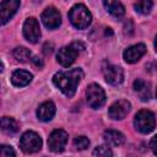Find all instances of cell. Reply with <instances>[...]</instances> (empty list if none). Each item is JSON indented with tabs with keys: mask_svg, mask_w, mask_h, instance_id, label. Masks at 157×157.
<instances>
[{
	"mask_svg": "<svg viewBox=\"0 0 157 157\" xmlns=\"http://www.w3.org/2000/svg\"><path fill=\"white\" fill-rule=\"evenodd\" d=\"M105 10L115 18H120L125 13V9L119 0H103Z\"/></svg>",
	"mask_w": 157,
	"mask_h": 157,
	"instance_id": "9a60e30c",
	"label": "cell"
},
{
	"mask_svg": "<svg viewBox=\"0 0 157 157\" xmlns=\"http://www.w3.org/2000/svg\"><path fill=\"white\" fill-rule=\"evenodd\" d=\"M20 6V0H2L1 1V23L5 25L15 15Z\"/></svg>",
	"mask_w": 157,
	"mask_h": 157,
	"instance_id": "4fadbf2b",
	"label": "cell"
},
{
	"mask_svg": "<svg viewBox=\"0 0 157 157\" xmlns=\"http://www.w3.org/2000/svg\"><path fill=\"white\" fill-rule=\"evenodd\" d=\"M86 97H87L88 104L94 109L101 108L105 102V93H104L103 88L97 83H91L87 87Z\"/></svg>",
	"mask_w": 157,
	"mask_h": 157,
	"instance_id": "8992f818",
	"label": "cell"
},
{
	"mask_svg": "<svg viewBox=\"0 0 157 157\" xmlns=\"http://www.w3.org/2000/svg\"><path fill=\"white\" fill-rule=\"evenodd\" d=\"M16 152L13 151V148L11 146H6V145H1L0 146V156L1 157H10V156H15Z\"/></svg>",
	"mask_w": 157,
	"mask_h": 157,
	"instance_id": "cb8c5ba5",
	"label": "cell"
},
{
	"mask_svg": "<svg viewBox=\"0 0 157 157\" xmlns=\"http://www.w3.org/2000/svg\"><path fill=\"white\" fill-rule=\"evenodd\" d=\"M80 47H83V45L81 43H72L70 45H66V47H63L61 49H59V52L56 54L58 63L64 67L70 66L76 60L78 52H80Z\"/></svg>",
	"mask_w": 157,
	"mask_h": 157,
	"instance_id": "277c9868",
	"label": "cell"
},
{
	"mask_svg": "<svg viewBox=\"0 0 157 157\" xmlns=\"http://www.w3.org/2000/svg\"><path fill=\"white\" fill-rule=\"evenodd\" d=\"M150 147H151V150L153 151V153H155V155H157V135H156V136H153V137L151 139Z\"/></svg>",
	"mask_w": 157,
	"mask_h": 157,
	"instance_id": "d4e9b609",
	"label": "cell"
},
{
	"mask_svg": "<svg viewBox=\"0 0 157 157\" xmlns=\"http://www.w3.org/2000/svg\"><path fill=\"white\" fill-rule=\"evenodd\" d=\"M146 53V47L145 44L142 43H139V44H135V45H131L129 48H126L124 50V60L129 64H134L136 61H139Z\"/></svg>",
	"mask_w": 157,
	"mask_h": 157,
	"instance_id": "7c38bea8",
	"label": "cell"
},
{
	"mask_svg": "<svg viewBox=\"0 0 157 157\" xmlns=\"http://www.w3.org/2000/svg\"><path fill=\"white\" fill-rule=\"evenodd\" d=\"M1 130L6 134H13L18 130V124L12 118L2 117L1 118Z\"/></svg>",
	"mask_w": 157,
	"mask_h": 157,
	"instance_id": "d6986e66",
	"label": "cell"
},
{
	"mask_svg": "<svg viewBox=\"0 0 157 157\" xmlns=\"http://www.w3.org/2000/svg\"><path fill=\"white\" fill-rule=\"evenodd\" d=\"M103 75H104V78L108 83L113 85V86H118L123 82L124 80V72H123V69L117 66V65H113V64H104L103 65Z\"/></svg>",
	"mask_w": 157,
	"mask_h": 157,
	"instance_id": "52a82bcc",
	"label": "cell"
},
{
	"mask_svg": "<svg viewBox=\"0 0 157 157\" xmlns=\"http://www.w3.org/2000/svg\"><path fill=\"white\" fill-rule=\"evenodd\" d=\"M105 142L109 145V146H114V147H118L120 145L124 144V135L117 130H105L104 131V135H103Z\"/></svg>",
	"mask_w": 157,
	"mask_h": 157,
	"instance_id": "e0dca14e",
	"label": "cell"
},
{
	"mask_svg": "<svg viewBox=\"0 0 157 157\" xmlns=\"http://www.w3.org/2000/svg\"><path fill=\"white\" fill-rule=\"evenodd\" d=\"M13 58L20 63H27L32 58V53L25 47H17L13 49Z\"/></svg>",
	"mask_w": 157,
	"mask_h": 157,
	"instance_id": "44dd1931",
	"label": "cell"
},
{
	"mask_svg": "<svg viewBox=\"0 0 157 157\" xmlns=\"http://www.w3.org/2000/svg\"><path fill=\"white\" fill-rule=\"evenodd\" d=\"M74 146L76 150H86L90 146V140L86 136H77L74 140Z\"/></svg>",
	"mask_w": 157,
	"mask_h": 157,
	"instance_id": "7402d4cb",
	"label": "cell"
},
{
	"mask_svg": "<svg viewBox=\"0 0 157 157\" xmlns=\"http://www.w3.org/2000/svg\"><path fill=\"white\" fill-rule=\"evenodd\" d=\"M130 108H131L130 102H128L126 99H120V101L114 102L109 107L108 114H109V117L112 119L120 120V119H124L126 117V114L130 112Z\"/></svg>",
	"mask_w": 157,
	"mask_h": 157,
	"instance_id": "30bf717a",
	"label": "cell"
},
{
	"mask_svg": "<svg viewBox=\"0 0 157 157\" xmlns=\"http://www.w3.org/2000/svg\"><path fill=\"white\" fill-rule=\"evenodd\" d=\"M155 48H156V52H157V37H156V39H155Z\"/></svg>",
	"mask_w": 157,
	"mask_h": 157,
	"instance_id": "83f0119b",
	"label": "cell"
},
{
	"mask_svg": "<svg viewBox=\"0 0 157 157\" xmlns=\"http://www.w3.org/2000/svg\"><path fill=\"white\" fill-rule=\"evenodd\" d=\"M134 125H135L136 130L142 132V134L151 132L156 126L155 114L150 110H146V109L137 112L135 115V119H134Z\"/></svg>",
	"mask_w": 157,
	"mask_h": 157,
	"instance_id": "3957f363",
	"label": "cell"
},
{
	"mask_svg": "<svg viewBox=\"0 0 157 157\" xmlns=\"http://www.w3.org/2000/svg\"><path fill=\"white\" fill-rule=\"evenodd\" d=\"M67 144V134L64 130H54L48 139V147L53 152H61Z\"/></svg>",
	"mask_w": 157,
	"mask_h": 157,
	"instance_id": "ba28073f",
	"label": "cell"
},
{
	"mask_svg": "<svg viewBox=\"0 0 157 157\" xmlns=\"http://www.w3.org/2000/svg\"><path fill=\"white\" fill-rule=\"evenodd\" d=\"M43 48H44V53H45V54H50L52 50H53V44H48V43H45Z\"/></svg>",
	"mask_w": 157,
	"mask_h": 157,
	"instance_id": "4316f807",
	"label": "cell"
},
{
	"mask_svg": "<svg viewBox=\"0 0 157 157\" xmlns=\"http://www.w3.org/2000/svg\"><path fill=\"white\" fill-rule=\"evenodd\" d=\"M156 97H157V88H156Z\"/></svg>",
	"mask_w": 157,
	"mask_h": 157,
	"instance_id": "f1b7e54d",
	"label": "cell"
},
{
	"mask_svg": "<svg viewBox=\"0 0 157 157\" xmlns=\"http://www.w3.org/2000/svg\"><path fill=\"white\" fill-rule=\"evenodd\" d=\"M152 6H153L152 0H136V2L134 5L135 11L141 15H148L152 10Z\"/></svg>",
	"mask_w": 157,
	"mask_h": 157,
	"instance_id": "ffe728a7",
	"label": "cell"
},
{
	"mask_svg": "<svg viewBox=\"0 0 157 157\" xmlns=\"http://www.w3.org/2000/svg\"><path fill=\"white\" fill-rule=\"evenodd\" d=\"M134 90L136 92H139L140 97L142 101H148L150 97H151V91H150V85L146 83L144 80L141 78H137L135 80L134 82Z\"/></svg>",
	"mask_w": 157,
	"mask_h": 157,
	"instance_id": "ac0fdd59",
	"label": "cell"
},
{
	"mask_svg": "<svg viewBox=\"0 0 157 157\" xmlns=\"http://www.w3.org/2000/svg\"><path fill=\"white\" fill-rule=\"evenodd\" d=\"M20 147L25 153H34L42 148V139L34 131H26L20 139Z\"/></svg>",
	"mask_w": 157,
	"mask_h": 157,
	"instance_id": "5b68a950",
	"label": "cell"
},
{
	"mask_svg": "<svg viewBox=\"0 0 157 157\" xmlns=\"http://www.w3.org/2000/svg\"><path fill=\"white\" fill-rule=\"evenodd\" d=\"M82 78H83V71L76 67L67 71L56 72L53 76V82L66 97H72L76 92L77 85Z\"/></svg>",
	"mask_w": 157,
	"mask_h": 157,
	"instance_id": "6da1fadb",
	"label": "cell"
},
{
	"mask_svg": "<svg viewBox=\"0 0 157 157\" xmlns=\"http://www.w3.org/2000/svg\"><path fill=\"white\" fill-rule=\"evenodd\" d=\"M42 22L44 26L49 29H55L61 23V16L60 12L55 7H47L42 13Z\"/></svg>",
	"mask_w": 157,
	"mask_h": 157,
	"instance_id": "8fae6325",
	"label": "cell"
},
{
	"mask_svg": "<svg viewBox=\"0 0 157 157\" xmlns=\"http://www.w3.org/2000/svg\"><path fill=\"white\" fill-rule=\"evenodd\" d=\"M69 20L74 27L78 29H83L88 27V25L91 23L92 15L85 5L77 4L74 7H71V10L69 11Z\"/></svg>",
	"mask_w": 157,
	"mask_h": 157,
	"instance_id": "7a4b0ae2",
	"label": "cell"
},
{
	"mask_svg": "<svg viewBox=\"0 0 157 157\" xmlns=\"http://www.w3.org/2000/svg\"><path fill=\"white\" fill-rule=\"evenodd\" d=\"M31 60H32V63L36 67H43V60L39 56H33Z\"/></svg>",
	"mask_w": 157,
	"mask_h": 157,
	"instance_id": "484cf974",
	"label": "cell"
},
{
	"mask_svg": "<svg viewBox=\"0 0 157 157\" xmlns=\"http://www.w3.org/2000/svg\"><path fill=\"white\" fill-rule=\"evenodd\" d=\"M23 36L29 43H36L40 37V27L34 17H29L23 25Z\"/></svg>",
	"mask_w": 157,
	"mask_h": 157,
	"instance_id": "9c48e42d",
	"label": "cell"
},
{
	"mask_svg": "<svg viewBox=\"0 0 157 157\" xmlns=\"http://www.w3.org/2000/svg\"><path fill=\"white\" fill-rule=\"evenodd\" d=\"M32 81V74L25 70H16L11 76V82L16 87H23L27 86Z\"/></svg>",
	"mask_w": 157,
	"mask_h": 157,
	"instance_id": "2e32d148",
	"label": "cell"
},
{
	"mask_svg": "<svg viewBox=\"0 0 157 157\" xmlns=\"http://www.w3.org/2000/svg\"><path fill=\"white\" fill-rule=\"evenodd\" d=\"M112 155H113L112 150L108 146H104V145L97 146L93 151V156H98V157H108V156H112Z\"/></svg>",
	"mask_w": 157,
	"mask_h": 157,
	"instance_id": "603a6c76",
	"label": "cell"
},
{
	"mask_svg": "<svg viewBox=\"0 0 157 157\" xmlns=\"http://www.w3.org/2000/svg\"><path fill=\"white\" fill-rule=\"evenodd\" d=\"M55 115V104L52 101L43 102L37 109V117L42 121H49Z\"/></svg>",
	"mask_w": 157,
	"mask_h": 157,
	"instance_id": "5bb4252c",
	"label": "cell"
}]
</instances>
